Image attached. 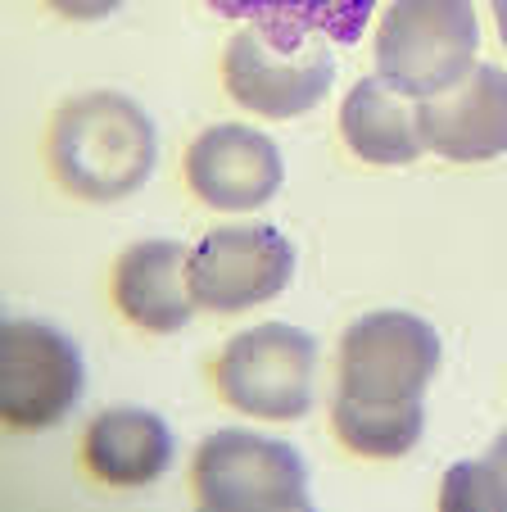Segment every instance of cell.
<instances>
[{
    "label": "cell",
    "mask_w": 507,
    "mask_h": 512,
    "mask_svg": "<svg viewBox=\"0 0 507 512\" xmlns=\"http://www.w3.org/2000/svg\"><path fill=\"white\" fill-rule=\"evenodd\" d=\"M46 159L55 182L77 200H127L150 182L159 159V132L132 96L87 91L55 109L46 132Z\"/></svg>",
    "instance_id": "1"
},
{
    "label": "cell",
    "mask_w": 507,
    "mask_h": 512,
    "mask_svg": "<svg viewBox=\"0 0 507 512\" xmlns=\"http://www.w3.org/2000/svg\"><path fill=\"white\" fill-rule=\"evenodd\" d=\"M476 50L471 0H394L376 28V78L408 100H426L467 78Z\"/></svg>",
    "instance_id": "2"
},
{
    "label": "cell",
    "mask_w": 507,
    "mask_h": 512,
    "mask_svg": "<svg viewBox=\"0 0 507 512\" xmlns=\"http://www.w3.org/2000/svg\"><path fill=\"white\" fill-rule=\"evenodd\" d=\"M313 368L317 345L308 331L290 322H263L227 340L213 386L222 404L240 408L263 422H295L313 404Z\"/></svg>",
    "instance_id": "3"
},
{
    "label": "cell",
    "mask_w": 507,
    "mask_h": 512,
    "mask_svg": "<svg viewBox=\"0 0 507 512\" xmlns=\"http://www.w3.org/2000/svg\"><path fill=\"white\" fill-rule=\"evenodd\" d=\"M191 485L200 508L240 512V508H272L286 512L308 503V467L286 440H268L259 431H213L191 463Z\"/></svg>",
    "instance_id": "4"
},
{
    "label": "cell",
    "mask_w": 507,
    "mask_h": 512,
    "mask_svg": "<svg viewBox=\"0 0 507 512\" xmlns=\"http://www.w3.org/2000/svg\"><path fill=\"white\" fill-rule=\"evenodd\" d=\"M440 331L417 313L381 309L349 322L340 340V395L363 404H408L421 399L440 372Z\"/></svg>",
    "instance_id": "5"
},
{
    "label": "cell",
    "mask_w": 507,
    "mask_h": 512,
    "mask_svg": "<svg viewBox=\"0 0 507 512\" xmlns=\"http://www.w3.org/2000/svg\"><path fill=\"white\" fill-rule=\"evenodd\" d=\"M331 78V50H326V37H317V32L277 41L259 28H240L227 41V55H222L227 96L240 109L263 118L308 114L331 91Z\"/></svg>",
    "instance_id": "6"
},
{
    "label": "cell",
    "mask_w": 507,
    "mask_h": 512,
    "mask_svg": "<svg viewBox=\"0 0 507 512\" xmlns=\"http://www.w3.org/2000/svg\"><path fill=\"white\" fill-rule=\"evenodd\" d=\"M82 390L87 368L64 331L32 318H10L0 327V417L14 431L64 422Z\"/></svg>",
    "instance_id": "7"
},
{
    "label": "cell",
    "mask_w": 507,
    "mask_h": 512,
    "mask_svg": "<svg viewBox=\"0 0 507 512\" xmlns=\"http://www.w3.org/2000/svg\"><path fill=\"white\" fill-rule=\"evenodd\" d=\"M191 295L209 313H245L277 300L295 277V245L277 227H218L191 250Z\"/></svg>",
    "instance_id": "8"
},
{
    "label": "cell",
    "mask_w": 507,
    "mask_h": 512,
    "mask_svg": "<svg viewBox=\"0 0 507 512\" xmlns=\"http://www.w3.org/2000/svg\"><path fill=\"white\" fill-rule=\"evenodd\" d=\"M286 182V164L272 136L245 123L204 127L186 150V186L218 213L263 209Z\"/></svg>",
    "instance_id": "9"
},
{
    "label": "cell",
    "mask_w": 507,
    "mask_h": 512,
    "mask_svg": "<svg viewBox=\"0 0 507 512\" xmlns=\"http://www.w3.org/2000/svg\"><path fill=\"white\" fill-rule=\"evenodd\" d=\"M421 145L449 164H489L507 155V73L471 64L462 82L417 105Z\"/></svg>",
    "instance_id": "10"
},
{
    "label": "cell",
    "mask_w": 507,
    "mask_h": 512,
    "mask_svg": "<svg viewBox=\"0 0 507 512\" xmlns=\"http://www.w3.org/2000/svg\"><path fill=\"white\" fill-rule=\"evenodd\" d=\"M191 250L182 241H136L118 254L114 263V304L132 327L154 331V336H173L191 322L200 309L186 277Z\"/></svg>",
    "instance_id": "11"
},
{
    "label": "cell",
    "mask_w": 507,
    "mask_h": 512,
    "mask_svg": "<svg viewBox=\"0 0 507 512\" xmlns=\"http://www.w3.org/2000/svg\"><path fill=\"white\" fill-rule=\"evenodd\" d=\"M173 463V431L150 408H105L82 431V467L100 485L136 490L159 481Z\"/></svg>",
    "instance_id": "12"
},
{
    "label": "cell",
    "mask_w": 507,
    "mask_h": 512,
    "mask_svg": "<svg viewBox=\"0 0 507 512\" xmlns=\"http://www.w3.org/2000/svg\"><path fill=\"white\" fill-rule=\"evenodd\" d=\"M340 136L363 164L376 168H403L421 159V127H417V105L385 87L381 78L354 82V91L340 105Z\"/></svg>",
    "instance_id": "13"
},
{
    "label": "cell",
    "mask_w": 507,
    "mask_h": 512,
    "mask_svg": "<svg viewBox=\"0 0 507 512\" xmlns=\"http://www.w3.org/2000/svg\"><path fill=\"white\" fill-rule=\"evenodd\" d=\"M204 5L222 19H240L277 41L317 32L335 46H354L376 10V0H204Z\"/></svg>",
    "instance_id": "14"
},
{
    "label": "cell",
    "mask_w": 507,
    "mask_h": 512,
    "mask_svg": "<svg viewBox=\"0 0 507 512\" xmlns=\"http://www.w3.org/2000/svg\"><path fill=\"white\" fill-rule=\"evenodd\" d=\"M331 426L349 454L403 458V454H412V445L421 440L426 413H421V399H408V404H363V399H349L335 390Z\"/></svg>",
    "instance_id": "15"
},
{
    "label": "cell",
    "mask_w": 507,
    "mask_h": 512,
    "mask_svg": "<svg viewBox=\"0 0 507 512\" xmlns=\"http://www.w3.org/2000/svg\"><path fill=\"white\" fill-rule=\"evenodd\" d=\"M476 476H480V508H507V431L476 463Z\"/></svg>",
    "instance_id": "16"
},
{
    "label": "cell",
    "mask_w": 507,
    "mask_h": 512,
    "mask_svg": "<svg viewBox=\"0 0 507 512\" xmlns=\"http://www.w3.org/2000/svg\"><path fill=\"white\" fill-rule=\"evenodd\" d=\"M41 5H50L55 14H64L73 23H96V19H109L123 0H41Z\"/></svg>",
    "instance_id": "17"
},
{
    "label": "cell",
    "mask_w": 507,
    "mask_h": 512,
    "mask_svg": "<svg viewBox=\"0 0 507 512\" xmlns=\"http://www.w3.org/2000/svg\"><path fill=\"white\" fill-rule=\"evenodd\" d=\"M494 23H498V37L507 46V0H494Z\"/></svg>",
    "instance_id": "18"
}]
</instances>
